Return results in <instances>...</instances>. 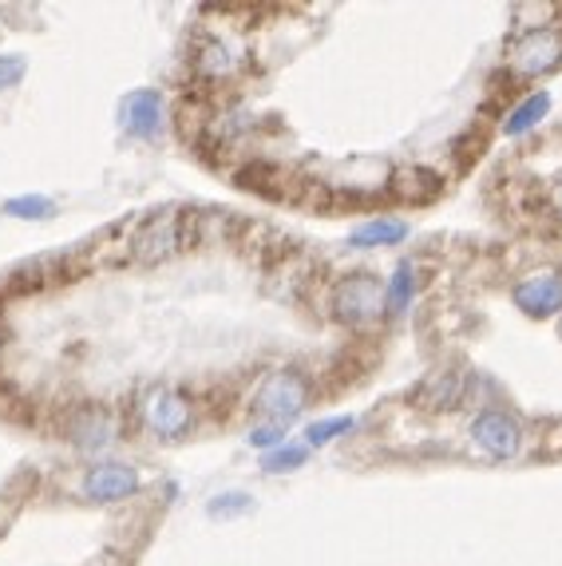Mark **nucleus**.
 <instances>
[{
  "instance_id": "nucleus-1",
  "label": "nucleus",
  "mask_w": 562,
  "mask_h": 566,
  "mask_svg": "<svg viewBox=\"0 0 562 566\" xmlns=\"http://www.w3.org/2000/svg\"><path fill=\"white\" fill-rule=\"evenodd\" d=\"M187 214L190 210H178V207H163V210H150L143 218L135 234L127 238V250H132V262L139 265H159L167 258H175L183 245L190 242L187 234Z\"/></svg>"
},
{
  "instance_id": "nucleus-2",
  "label": "nucleus",
  "mask_w": 562,
  "mask_h": 566,
  "mask_svg": "<svg viewBox=\"0 0 562 566\" xmlns=\"http://www.w3.org/2000/svg\"><path fill=\"white\" fill-rule=\"evenodd\" d=\"M305 405H310V385H305V377L293 373V368L270 373V377L262 380V388L253 392V412L262 416L266 424L285 428Z\"/></svg>"
},
{
  "instance_id": "nucleus-3",
  "label": "nucleus",
  "mask_w": 562,
  "mask_h": 566,
  "mask_svg": "<svg viewBox=\"0 0 562 566\" xmlns=\"http://www.w3.org/2000/svg\"><path fill=\"white\" fill-rule=\"evenodd\" d=\"M381 305H385V290H381V282H376L373 274H348L337 282V290H333V317L345 325H365L373 322L376 313H381Z\"/></svg>"
},
{
  "instance_id": "nucleus-4",
  "label": "nucleus",
  "mask_w": 562,
  "mask_h": 566,
  "mask_svg": "<svg viewBox=\"0 0 562 566\" xmlns=\"http://www.w3.org/2000/svg\"><path fill=\"white\" fill-rule=\"evenodd\" d=\"M143 420L159 440H178V436L190 432V405L183 392L159 385L143 397Z\"/></svg>"
},
{
  "instance_id": "nucleus-5",
  "label": "nucleus",
  "mask_w": 562,
  "mask_h": 566,
  "mask_svg": "<svg viewBox=\"0 0 562 566\" xmlns=\"http://www.w3.org/2000/svg\"><path fill=\"white\" fill-rule=\"evenodd\" d=\"M511 64H516V72L527 80L554 72V67L562 64V32L559 29H534L531 36H523L516 44Z\"/></svg>"
},
{
  "instance_id": "nucleus-6",
  "label": "nucleus",
  "mask_w": 562,
  "mask_h": 566,
  "mask_svg": "<svg viewBox=\"0 0 562 566\" xmlns=\"http://www.w3.org/2000/svg\"><path fill=\"white\" fill-rule=\"evenodd\" d=\"M471 440H476L491 460H511L523 448V432H519L516 416L507 412H479L471 424Z\"/></svg>"
},
{
  "instance_id": "nucleus-7",
  "label": "nucleus",
  "mask_w": 562,
  "mask_h": 566,
  "mask_svg": "<svg viewBox=\"0 0 562 566\" xmlns=\"http://www.w3.org/2000/svg\"><path fill=\"white\" fill-rule=\"evenodd\" d=\"M468 397V377L459 368H436L420 380V388L413 392V405L424 412H451V408L464 405Z\"/></svg>"
},
{
  "instance_id": "nucleus-8",
  "label": "nucleus",
  "mask_w": 562,
  "mask_h": 566,
  "mask_svg": "<svg viewBox=\"0 0 562 566\" xmlns=\"http://www.w3.org/2000/svg\"><path fill=\"white\" fill-rule=\"evenodd\" d=\"M511 297H516V305L527 313V317L543 322V317L562 313V277L551 274V270H543V274L519 282L516 290H511Z\"/></svg>"
},
{
  "instance_id": "nucleus-9",
  "label": "nucleus",
  "mask_w": 562,
  "mask_h": 566,
  "mask_svg": "<svg viewBox=\"0 0 562 566\" xmlns=\"http://www.w3.org/2000/svg\"><path fill=\"white\" fill-rule=\"evenodd\" d=\"M135 491H139V472L132 463H95L92 472L84 475V495L95 503L127 500Z\"/></svg>"
},
{
  "instance_id": "nucleus-10",
  "label": "nucleus",
  "mask_w": 562,
  "mask_h": 566,
  "mask_svg": "<svg viewBox=\"0 0 562 566\" xmlns=\"http://www.w3.org/2000/svg\"><path fill=\"white\" fill-rule=\"evenodd\" d=\"M67 440H72L80 452H100V448H107L115 440V416L100 405L80 408V412L67 420Z\"/></svg>"
},
{
  "instance_id": "nucleus-11",
  "label": "nucleus",
  "mask_w": 562,
  "mask_h": 566,
  "mask_svg": "<svg viewBox=\"0 0 562 566\" xmlns=\"http://www.w3.org/2000/svg\"><path fill=\"white\" fill-rule=\"evenodd\" d=\"M119 123L132 139H150V135H159V123H163L159 95L147 92V87L127 92L123 95V104H119Z\"/></svg>"
},
{
  "instance_id": "nucleus-12",
  "label": "nucleus",
  "mask_w": 562,
  "mask_h": 566,
  "mask_svg": "<svg viewBox=\"0 0 562 566\" xmlns=\"http://www.w3.org/2000/svg\"><path fill=\"white\" fill-rule=\"evenodd\" d=\"M393 195L400 202H413V207H424L440 195V175L428 167H408L393 175Z\"/></svg>"
},
{
  "instance_id": "nucleus-13",
  "label": "nucleus",
  "mask_w": 562,
  "mask_h": 566,
  "mask_svg": "<svg viewBox=\"0 0 562 566\" xmlns=\"http://www.w3.org/2000/svg\"><path fill=\"white\" fill-rule=\"evenodd\" d=\"M404 238H408L404 222H396V218H373V222H365V227H356L353 234H348V245L368 250V245H393V242H404Z\"/></svg>"
},
{
  "instance_id": "nucleus-14",
  "label": "nucleus",
  "mask_w": 562,
  "mask_h": 566,
  "mask_svg": "<svg viewBox=\"0 0 562 566\" xmlns=\"http://www.w3.org/2000/svg\"><path fill=\"white\" fill-rule=\"evenodd\" d=\"M551 112V95L547 92H534V95H527L523 104L511 112V119L503 123V132L507 135H523V132H531L534 123L543 119V115Z\"/></svg>"
},
{
  "instance_id": "nucleus-15",
  "label": "nucleus",
  "mask_w": 562,
  "mask_h": 566,
  "mask_svg": "<svg viewBox=\"0 0 562 566\" xmlns=\"http://www.w3.org/2000/svg\"><path fill=\"white\" fill-rule=\"evenodd\" d=\"M198 72L207 80H226L235 72V56L226 52V44H207L198 52Z\"/></svg>"
},
{
  "instance_id": "nucleus-16",
  "label": "nucleus",
  "mask_w": 562,
  "mask_h": 566,
  "mask_svg": "<svg viewBox=\"0 0 562 566\" xmlns=\"http://www.w3.org/2000/svg\"><path fill=\"white\" fill-rule=\"evenodd\" d=\"M52 199H44V195H24V199H9L4 202V214L12 218H32V222H44V218H52Z\"/></svg>"
},
{
  "instance_id": "nucleus-17",
  "label": "nucleus",
  "mask_w": 562,
  "mask_h": 566,
  "mask_svg": "<svg viewBox=\"0 0 562 566\" xmlns=\"http://www.w3.org/2000/svg\"><path fill=\"white\" fill-rule=\"evenodd\" d=\"M413 293H416V274H413V265H400V270H396L393 274V285H388V310L393 313H400L404 305L413 302Z\"/></svg>"
},
{
  "instance_id": "nucleus-18",
  "label": "nucleus",
  "mask_w": 562,
  "mask_h": 566,
  "mask_svg": "<svg viewBox=\"0 0 562 566\" xmlns=\"http://www.w3.org/2000/svg\"><path fill=\"white\" fill-rule=\"evenodd\" d=\"M348 428H353V416H333V420H318V424H310L305 440H310L313 448H325V444H333L337 436H345Z\"/></svg>"
},
{
  "instance_id": "nucleus-19",
  "label": "nucleus",
  "mask_w": 562,
  "mask_h": 566,
  "mask_svg": "<svg viewBox=\"0 0 562 566\" xmlns=\"http://www.w3.org/2000/svg\"><path fill=\"white\" fill-rule=\"evenodd\" d=\"M301 463H305V448L285 444V448H278V452H266L262 468H266L270 475H278V472H298Z\"/></svg>"
},
{
  "instance_id": "nucleus-20",
  "label": "nucleus",
  "mask_w": 562,
  "mask_h": 566,
  "mask_svg": "<svg viewBox=\"0 0 562 566\" xmlns=\"http://www.w3.org/2000/svg\"><path fill=\"white\" fill-rule=\"evenodd\" d=\"M207 511H210V515H218V520H230V515H242V511H250V495H242V491H226V495H218Z\"/></svg>"
},
{
  "instance_id": "nucleus-21",
  "label": "nucleus",
  "mask_w": 562,
  "mask_h": 566,
  "mask_svg": "<svg viewBox=\"0 0 562 566\" xmlns=\"http://www.w3.org/2000/svg\"><path fill=\"white\" fill-rule=\"evenodd\" d=\"M20 76H24V60L20 56H0V92L12 84H20Z\"/></svg>"
},
{
  "instance_id": "nucleus-22",
  "label": "nucleus",
  "mask_w": 562,
  "mask_h": 566,
  "mask_svg": "<svg viewBox=\"0 0 562 566\" xmlns=\"http://www.w3.org/2000/svg\"><path fill=\"white\" fill-rule=\"evenodd\" d=\"M281 436H285L281 432V424H258L250 432V444L253 448H273V444H281Z\"/></svg>"
},
{
  "instance_id": "nucleus-23",
  "label": "nucleus",
  "mask_w": 562,
  "mask_h": 566,
  "mask_svg": "<svg viewBox=\"0 0 562 566\" xmlns=\"http://www.w3.org/2000/svg\"><path fill=\"white\" fill-rule=\"evenodd\" d=\"M559 214H562V187H559Z\"/></svg>"
}]
</instances>
